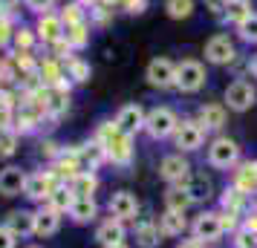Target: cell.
Listing matches in <instances>:
<instances>
[{
	"label": "cell",
	"mask_w": 257,
	"mask_h": 248,
	"mask_svg": "<svg viewBox=\"0 0 257 248\" xmlns=\"http://www.w3.org/2000/svg\"><path fill=\"white\" fill-rule=\"evenodd\" d=\"M179 124V116H176L174 107H153L148 110V118H145V133L151 136L153 142H162V139H171Z\"/></svg>",
	"instance_id": "6da1fadb"
},
{
	"label": "cell",
	"mask_w": 257,
	"mask_h": 248,
	"mask_svg": "<svg viewBox=\"0 0 257 248\" xmlns=\"http://www.w3.org/2000/svg\"><path fill=\"white\" fill-rule=\"evenodd\" d=\"M174 147L176 153H197L199 147L205 144V127L199 124L197 118H179L174 130Z\"/></svg>",
	"instance_id": "7a4b0ae2"
},
{
	"label": "cell",
	"mask_w": 257,
	"mask_h": 248,
	"mask_svg": "<svg viewBox=\"0 0 257 248\" xmlns=\"http://www.w3.org/2000/svg\"><path fill=\"white\" fill-rule=\"evenodd\" d=\"M240 144L228 139V136H217L214 142L208 144V165L214 170H234L240 165Z\"/></svg>",
	"instance_id": "3957f363"
},
{
	"label": "cell",
	"mask_w": 257,
	"mask_h": 248,
	"mask_svg": "<svg viewBox=\"0 0 257 248\" xmlns=\"http://www.w3.org/2000/svg\"><path fill=\"white\" fill-rule=\"evenodd\" d=\"M208 81V72H205V64H199L194 58H185L176 64V90L179 93H199Z\"/></svg>",
	"instance_id": "277c9868"
},
{
	"label": "cell",
	"mask_w": 257,
	"mask_h": 248,
	"mask_svg": "<svg viewBox=\"0 0 257 248\" xmlns=\"http://www.w3.org/2000/svg\"><path fill=\"white\" fill-rule=\"evenodd\" d=\"M225 107L231 110V113H245V110H251L257 104V90L251 81H245V78H234L228 87H225Z\"/></svg>",
	"instance_id": "5b68a950"
},
{
	"label": "cell",
	"mask_w": 257,
	"mask_h": 248,
	"mask_svg": "<svg viewBox=\"0 0 257 248\" xmlns=\"http://www.w3.org/2000/svg\"><path fill=\"white\" fill-rule=\"evenodd\" d=\"M191 162L185 159V153H168L159 162V176L171 185V188H185V182L191 179Z\"/></svg>",
	"instance_id": "8992f818"
},
{
	"label": "cell",
	"mask_w": 257,
	"mask_h": 248,
	"mask_svg": "<svg viewBox=\"0 0 257 248\" xmlns=\"http://www.w3.org/2000/svg\"><path fill=\"white\" fill-rule=\"evenodd\" d=\"M202 55H205V61L214 64V67H228V64L237 61V47H234V41L228 35L217 32V35H211L208 41H205Z\"/></svg>",
	"instance_id": "52a82bcc"
},
{
	"label": "cell",
	"mask_w": 257,
	"mask_h": 248,
	"mask_svg": "<svg viewBox=\"0 0 257 248\" xmlns=\"http://www.w3.org/2000/svg\"><path fill=\"white\" fill-rule=\"evenodd\" d=\"M61 185V179L52 173V170H38V173H29L26 176V188L24 196H29L32 202H47L49 193Z\"/></svg>",
	"instance_id": "ba28073f"
},
{
	"label": "cell",
	"mask_w": 257,
	"mask_h": 248,
	"mask_svg": "<svg viewBox=\"0 0 257 248\" xmlns=\"http://www.w3.org/2000/svg\"><path fill=\"white\" fill-rule=\"evenodd\" d=\"M222 234H225V231H222L220 211H202L199 216H194V222H191V236H197L202 242H217Z\"/></svg>",
	"instance_id": "9c48e42d"
},
{
	"label": "cell",
	"mask_w": 257,
	"mask_h": 248,
	"mask_svg": "<svg viewBox=\"0 0 257 248\" xmlns=\"http://www.w3.org/2000/svg\"><path fill=\"white\" fill-rule=\"evenodd\" d=\"M145 78L156 90H174L176 87V64L168 58H153L145 70Z\"/></svg>",
	"instance_id": "30bf717a"
},
{
	"label": "cell",
	"mask_w": 257,
	"mask_h": 248,
	"mask_svg": "<svg viewBox=\"0 0 257 248\" xmlns=\"http://www.w3.org/2000/svg\"><path fill=\"white\" fill-rule=\"evenodd\" d=\"M107 208H110V216H116L121 222H136V216H139V199L130 190H116Z\"/></svg>",
	"instance_id": "8fae6325"
},
{
	"label": "cell",
	"mask_w": 257,
	"mask_h": 248,
	"mask_svg": "<svg viewBox=\"0 0 257 248\" xmlns=\"http://www.w3.org/2000/svg\"><path fill=\"white\" fill-rule=\"evenodd\" d=\"M145 118H148V113H145V107L142 104H124L121 110L116 113V127L124 136H136L139 130H145Z\"/></svg>",
	"instance_id": "7c38bea8"
},
{
	"label": "cell",
	"mask_w": 257,
	"mask_h": 248,
	"mask_svg": "<svg viewBox=\"0 0 257 248\" xmlns=\"http://www.w3.org/2000/svg\"><path fill=\"white\" fill-rule=\"evenodd\" d=\"M185 190H188V196H191L194 205H202V202H208L211 196L217 193L214 179H211L208 173H202V170H194V173H191V179L185 182Z\"/></svg>",
	"instance_id": "4fadbf2b"
},
{
	"label": "cell",
	"mask_w": 257,
	"mask_h": 248,
	"mask_svg": "<svg viewBox=\"0 0 257 248\" xmlns=\"http://www.w3.org/2000/svg\"><path fill=\"white\" fill-rule=\"evenodd\" d=\"M133 159H136V147H133V136H124V133H118L113 144L107 147V162H113L116 167H127L133 165Z\"/></svg>",
	"instance_id": "5bb4252c"
},
{
	"label": "cell",
	"mask_w": 257,
	"mask_h": 248,
	"mask_svg": "<svg viewBox=\"0 0 257 248\" xmlns=\"http://www.w3.org/2000/svg\"><path fill=\"white\" fill-rule=\"evenodd\" d=\"M64 21H61V15L55 12H47V15H38V26H35V32H38V41H44L47 47H52L55 41H61L64 38Z\"/></svg>",
	"instance_id": "9a60e30c"
},
{
	"label": "cell",
	"mask_w": 257,
	"mask_h": 248,
	"mask_svg": "<svg viewBox=\"0 0 257 248\" xmlns=\"http://www.w3.org/2000/svg\"><path fill=\"white\" fill-rule=\"evenodd\" d=\"M197 121L205 127V133H220L228 121V107L225 104H202L197 113Z\"/></svg>",
	"instance_id": "2e32d148"
},
{
	"label": "cell",
	"mask_w": 257,
	"mask_h": 248,
	"mask_svg": "<svg viewBox=\"0 0 257 248\" xmlns=\"http://www.w3.org/2000/svg\"><path fill=\"white\" fill-rule=\"evenodd\" d=\"M231 173H234V179H231L234 188H240L245 196L257 193V159H245V162H240Z\"/></svg>",
	"instance_id": "e0dca14e"
},
{
	"label": "cell",
	"mask_w": 257,
	"mask_h": 248,
	"mask_svg": "<svg viewBox=\"0 0 257 248\" xmlns=\"http://www.w3.org/2000/svg\"><path fill=\"white\" fill-rule=\"evenodd\" d=\"M75 153H78V165H81V170H90V173H95V170L107 162V150L95 142V139L93 142H87V144H78Z\"/></svg>",
	"instance_id": "ac0fdd59"
},
{
	"label": "cell",
	"mask_w": 257,
	"mask_h": 248,
	"mask_svg": "<svg viewBox=\"0 0 257 248\" xmlns=\"http://www.w3.org/2000/svg\"><path fill=\"white\" fill-rule=\"evenodd\" d=\"M124 222L116 219V216H107L104 222L95 228V239L101 242V248H110V245H118V242H124Z\"/></svg>",
	"instance_id": "d6986e66"
},
{
	"label": "cell",
	"mask_w": 257,
	"mask_h": 248,
	"mask_svg": "<svg viewBox=\"0 0 257 248\" xmlns=\"http://www.w3.org/2000/svg\"><path fill=\"white\" fill-rule=\"evenodd\" d=\"M26 176L29 173H24L21 167H15V165L3 167L0 170V193L3 196H21L26 188Z\"/></svg>",
	"instance_id": "ffe728a7"
},
{
	"label": "cell",
	"mask_w": 257,
	"mask_h": 248,
	"mask_svg": "<svg viewBox=\"0 0 257 248\" xmlns=\"http://www.w3.org/2000/svg\"><path fill=\"white\" fill-rule=\"evenodd\" d=\"M162 228H159V219H151V216H145L136 222V242L139 248H156L162 242Z\"/></svg>",
	"instance_id": "44dd1931"
},
{
	"label": "cell",
	"mask_w": 257,
	"mask_h": 248,
	"mask_svg": "<svg viewBox=\"0 0 257 248\" xmlns=\"http://www.w3.org/2000/svg\"><path fill=\"white\" fill-rule=\"evenodd\" d=\"M6 228L15 236H32L35 234V211H12L6 216Z\"/></svg>",
	"instance_id": "7402d4cb"
},
{
	"label": "cell",
	"mask_w": 257,
	"mask_h": 248,
	"mask_svg": "<svg viewBox=\"0 0 257 248\" xmlns=\"http://www.w3.org/2000/svg\"><path fill=\"white\" fill-rule=\"evenodd\" d=\"M61 228V213L52 211L49 205H44L41 211H35V236H52Z\"/></svg>",
	"instance_id": "603a6c76"
},
{
	"label": "cell",
	"mask_w": 257,
	"mask_h": 248,
	"mask_svg": "<svg viewBox=\"0 0 257 248\" xmlns=\"http://www.w3.org/2000/svg\"><path fill=\"white\" fill-rule=\"evenodd\" d=\"M95 216H98V202L93 199V196H75V202H72L70 208V219L72 222H93Z\"/></svg>",
	"instance_id": "cb8c5ba5"
},
{
	"label": "cell",
	"mask_w": 257,
	"mask_h": 248,
	"mask_svg": "<svg viewBox=\"0 0 257 248\" xmlns=\"http://www.w3.org/2000/svg\"><path fill=\"white\" fill-rule=\"evenodd\" d=\"M159 228H162L165 236H182L191 225H188L182 211H165L162 216H159Z\"/></svg>",
	"instance_id": "d4e9b609"
},
{
	"label": "cell",
	"mask_w": 257,
	"mask_h": 248,
	"mask_svg": "<svg viewBox=\"0 0 257 248\" xmlns=\"http://www.w3.org/2000/svg\"><path fill=\"white\" fill-rule=\"evenodd\" d=\"M38 75H41L44 87H55V84H61L64 78H67V70L61 67L58 58H47V61L38 64Z\"/></svg>",
	"instance_id": "484cf974"
},
{
	"label": "cell",
	"mask_w": 257,
	"mask_h": 248,
	"mask_svg": "<svg viewBox=\"0 0 257 248\" xmlns=\"http://www.w3.org/2000/svg\"><path fill=\"white\" fill-rule=\"evenodd\" d=\"M70 190L75 196H95V190H98V176L90 173V170H81V173H75L70 179Z\"/></svg>",
	"instance_id": "4316f807"
},
{
	"label": "cell",
	"mask_w": 257,
	"mask_h": 248,
	"mask_svg": "<svg viewBox=\"0 0 257 248\" xmlns=\"http://www.w3.org/2000/svg\"><path fill=\"white\" fill-rule=\"evenodd\" d=\"M245 202H248V196H245L240 188H234V185H228V188L220 193V208H222V211L243 213L245 211Z\"/></svg>",
	"instance_id": "83f0119b"
},
{
	"label": "cell",
	"mask_w": 257,
	"mask_h": 248,
	"mask_svg": "<svg viewBox=\"0 0 257 248\" xmlns=\"http://www.w3.org/2000/svg\"><path fill=\"white\" fill-rule=\"evenodd\" d=\"M251 15H254V3H251V0H234V3L225 6V24L240 26L245 18H251Z\"/></svg>",
	"instance_id": "f1b7e54d"
},
{
	"label": "cell",
	"mask_w": 257,
	"mask_h": 248,
	"mask_svg": "<svg viewBox=\"0 0 257 248\" xmlns=\"http://www.w3.org/2000/svg\"><path fill=\"white\" fill-rule=\"evenodd\" d=\"M72 202H75V193L70 190V185H58V188L49 193L47 205L52 208V211H58V213H70Z\"/></svg>",
	"instance_id": "f546056e"
},
{
	"label": "cell",
	"mask_w": 257,
	"mask_h": 248,
	"mask_svg": "<svg viewBox=\"0 0 257 248\" xmlns=\"http://www.w3.org/2000/svg\"><path fill=\"white\" fill-rule=\"evenodd\" d=\"M191 205H194V202H191L185 188H168L165 190V211H182L185 213Z\"/></svg>",
	"instance_id": "4dcf8cb0"
},
{
	"label": "cell",
	"mask_w": 257,
	"mask_h": 248,
	"mask_svg": "<svg viewBox=\"0 0 257 248\" xmlns=\"http://www.w3.org/2000/svg\"><path fill=\"white\" fill-rule=\"evenodd\" d=\"M64 41L70 44L72 49H84L90 44V24H75L64 29Z\"/></svg>",
	"instance_id": "1f68e13d"
},
{
	"label": "cell",
	"mask_w": 257,
	"mask_h": 248,
	"mask_svg": "<svg viewBox=\"0 0 257 248\" xmlns=\"http://www.w3.org/2000/svg\"><path fill=\"white\" fill-rule=\"evenodd\" d=\"M197 9V0H165V12L174 21H188Z\"/></svg>",
	"instance_id": "d6a6232c"
},
{
	"label": "cell",
	"mask_w": 257,
	"mask_h": 248,
	"mask_svg": "<svg viewBox=\"0 0 257 248\" xmlns=\"http://www.w3.org/2000/svg\"><path fill=\"white\" fill-rule=\"evenodd\" d=\"M67 75H70L72 84H87L93 70H90V64L84 58H72V61H67Z\"/></svg>",
	"instance_id": "836d02e7"
},
{
	"label": "cell",
	"mask_w": 257,
	"mask_h": 248,
	"mask_svg": "<svg viewBox=\"0 0 257 248\" xmlns=\"http://www.w3.org/2000/svg\"><path fill=\"white\" fill-rule=\"evenodd\" d=\"M35 41H38V32H35V29H29V26L15 29V35H12V44H15V49H18V52H32Z\"/></svg>",
	"instance_id": "e575fe53"
},
{
	"label": "cell",
	"mask_w": 257,
	"mask_h": 248,
	"mask_svg": "<svg viewBox=\"0 0 257 248\" xmlns=\"http://www.w3.org/2000/svg\"><path fill=\"white\" fill-rule=\"evenodd\" d=\"M61 21H64V26L87 24V6H81V3H67L61 9Z\"/></svg>",
	"instance_id": "d590c367"
},
{
	"label": "cell",
	"mask_w": 257,
	"mask_h": 248,
	"mask_svg": "<svg viewBox=\"0 0 257 248\" xmlns=\"http://www.w3.org/2000/svg\"><path fill=\"white\" fill-rule=\"evenodd\" d=\"M18 139H21V133L15 130V127L0 130V156H3V159L15 156V150H18Z\"/></svg>",
	"instance_id": "8d00e7d4"
},
{
	"label": "cell",
	"mask_w": 257,
	"mask_h": 248,
	"mask_svg": "<svg viewBox=\"0 0 257 248\" xmlns=\"http://www.w3.org/2000/svg\"><path fill=\"white\" fill-rule=\"evenodd\" d=\"M15 81H21V72H18L12 58H3L0 61V87H9Z\"/></svg>",
	"instance_id": "74e56055"
},
{
	"label": "cell",
	"mask_w": 257,
	"mask_h": 248,
	"mask_svg": "<svg viewBox=\"0 0 257 248\" xmlns=\"http://www.w3.org/2000/svg\"><path fill=\"white\" fill-rule=\"evenodd\" d=\"M237 35H240V41H245V44H257V12L251 15V18H245L243 24L237 26Z\"/></svg>",
	"instance_id": "f35d334b"
},
{
	"label": "cell",
	"mask_w": 257,
	"mask_h": 248,
	"mask_svg": "<svg viewBox=\"0 0 257 248\" xmlns=\"http://www.w3.org/2000/svg\"><path fill=\"white\" fill-rule=\"evenodd\" d=\"M234 248H257V234L240 225V228L234 231Z\"/></svg>",
	"instance_id": "ab89813d"
},
{
	"label": "cell",
	"mask_w": 257,
	"mask_h": 248,
	"mask_svg": "<svg viewBox=\"0 0 257 248\" xmlns=\"http://www.w3.org/2000/svg\"><path fill=\"white\" fill-rule=\"evenodd\" d=\"M52 3H55V0H24V6L35 15H47L49 9H52Z\"/></svg>",
	"instance_id": "60d3db41"
},
{
	"label": "cell",
	"mask_w": 257,
	"mask_h": 248,
	"mask_svg": "<svg viewBox=\"0 0 257 248\" xmlns=\"http://www.w3.org/2000/svg\"><path fill=\"white\" fill-rule=\"evenodd\" d=\"M12 35H15V29H12V24H9V18L0 15V47H6V44L12 41Z\"/></svg>",
	"instance_id": "b9f144b4"
},
{
	"label": "cell",
	"mask_w": 257,
	"mask_h": 248,
	"mask_svg": "<svg viewBox=\"0 0 257 248\" xmlns=\"http://www.w3.org/2000/svg\"><path fill=\"white\" fill-rule=\"evenodd\" d=\"M118 6H124L130 15H142L148 9V0H118Z\"/></svg>",
	"instance_id": "7bdbcfd3"
},
{
	"label": "cell",
	"mask_w": 257,
	"mask_h": 248,
	"mask_svg": "<svg viewBox=\"0 0 257 248\" xmlns=\"http://www.w3.org/2000/svg\"><path fill=\"white\" fill-rule=\"evenodd\" d=\"M15 239H18V236H15L6 225H0V248H15Z\"/></svg>",
	"instance_id": "ee69618b"
},
{
	"label": "cell",
	"mask_w": 257,
	"mask_h": 248,
	"mask_svg": "<svg viewBox=\"0 0 257 248\" xmlns=\"http://www.w3.org/2000/svg\"><path fill=\"white\" fill-rule=\"evenodd\" d=\"M176 248H205V242L197 239V236H188V239H179V245Z\"/></svg>",
	"instance_id": "f6af8a7d"
},
{
	"label": "cell",
	"mask_w": 257,
	"mask_h": 248,
	"mask_svg": "<svg viewBox=\"0 0 257 248\" xmlns=\"http://www.w3.org/2000/svg\"><path fill=\"white\" fill-rule=\"evenodd\" d=\"M248 72H251V75H254V78H257V55H254V58H251V61H248Z\"/></svg>",
	"instance_id": "bcb514c9"
},
{
	"label": "cell",
	"mask_w": 257,
	"mask_h": 248,
	"mask_svg": "<svg viewBox=\"0 0 257 248\" xmlns=\"http://www.w3.org/2000/svg\"><path fill=\"white\" fill-rule=\"evenodd\" d=\"M110 248H130V245H124V242H118V245H110Z\"/></svg>",
	"instance_id": "7dc6e473"
},
{
	"label": "cell",
	"mask_w": 257,
	"mask_h": 248,
	"mask_svg": "<svg viewBox=\"0 0 257 248\" xmlns=\"http://www.w3.org/2000/svg\"><path fill=\"white\" fill-rule=\"evenodd\" d=\"M222 3H225V6H228V3H234V0H222Z\"/></svg>",
	"instance_id": "c3c4849f"
},
{
	"label": "cell",
	"mask_w": 257,
	"mask_h": 248,
	"mask_svg": "<svg viewBox=\"0 0 257 248\" xmlns=\"http://www.w3.org/2000/svg\"><path fill=\"white\" fill-rule=\"evenodd\" d=\"M26 248H41V245H26Z\"/></svg>",
	"instance_id": "681fc988"
}]
</instances>
